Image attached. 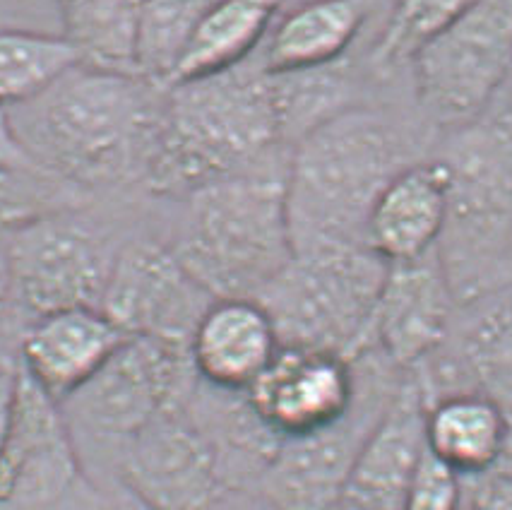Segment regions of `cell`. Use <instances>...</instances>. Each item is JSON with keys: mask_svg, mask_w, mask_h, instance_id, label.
<instances>
[{"mask_svg": "<svg viewBox=\"0 0 512 510\" xmlns=\"http://www.w3.org/2000/svg\"><path fill=\"white\" fill-rule=\"evenodd\" d=\"M85 489L63 407L20 369L13 431L0 458V510H56Z\"/></svg>", "mask_w": 512, "mask_h": 510, "instance_id": "8fae6325", "label": "cell"}, {"mask_svg": "<svg viewBox=\"0 0 512 510\" xmlns=\"http://www.w3.org/2000/svg\"><path fill=\"white\" fill-rule=\"evenodd\" d=\"M125 496H128V498H125V501H121V503H118V506H113L111 510H147L145 506H142V503H140V501H135V498H133V496H130V494H128V491H125Z\"/></svg>", "mask_w": 512, "mask_h": 510, "instance_id": "8d00e7d4", "label": "cell"}, {"mask_svg": "<svg viewBox=\"0 0 512 510\" xmlns=\"http://www.w3.org/2000/svg\"><path fill=\"white\" fill-rule=\"evenodd\" d=\"M10 301H13V294H10V270H8V253H5L3 236H0V316L8 308Z\"/></svg>", "mask_w": 512, "mask_h": 510, "instance_id": "e575fe53", "label": "cell"}, {"mask_svg": "<svg viewBox=\"0 0 512 510\" xmlns=\"http://www.w3.org/2000/svg\"><path fill=\"white\" fill-rule=\"evenodd\" d=\"M116 465L123 489L147 510H212L226 489L210 441L186 407L152 421Z\"/></svg>", "mask_w": 512, "mask_h": 510, "instance_id": "4fadbf2b", "label": "cell"}, {"mask_svg": "<svg viewBox=\"0 0 512 510\" xmlns=\"http://www.w3.org/2000/svg\"><path fill=\"white\" fill-rule=\"evenodd\" d=\"M354 364L359 395L347 417L323 431L279 443L255 484L277 510H332L342 501L363 441L404 376L373 349L359 354Z\"/></svg>", "mask_w": 512, "mask_h": 510, "instance_id": "9c48e42d", "label": "cell"}, {"mask_svg": "<svg viewBox=\"0 0 512 510\" xmlns=\"http://www.w3.org/2000/svg\"><path fill=\"white\" fill-rule=\"evenodd\" d=\"M125 335L101 308H68L34 318L22 340L25 376L63 405L113 357Z\"/></svg>", "mask_w": 512, "mask_h": 510, "instance_id": "ac0fdd59", "label": "cell"}, {"mask_svg": "<svg viewBox=\"0 0 512 510\" xmlns=\"http://www.w3.org/2000/svg\"><path fill=\"white\" fill-rule=\"evenodd\" d=\"M17 388H20V369L17 366H0V458H3L10 431H13Z\"/></svg>", "mask_w": 512, "mask_h": 510, "instance_id": "1f68e13d", "label": "cell"}, {"mask_svg": "<svg viewBox=\"0 0 512 510\" xmlns=\"http://www.w3.org/2000/svg\"><path fill=\"white\" fill-rule=\"evenodd\" d=\"M426 450V397L404 373L363 441L342 501L361 510H402Z\"/></svg>", "mask_w": 512, "mask_h": 510, "instance_id": "e0dca14e", "label": "cell"}, {"mask_svg": "<svg viewBox=\"0 0 512 510\" xmlns=\"http://www.w3.org/2000/svg\"><path fill=\"white\" fill-rule=\"evenodd\" d=\"M491 472H510L512 474V412H508V429H505L503 450H500V458Z\"/></svg>", "mask_w": 512, "mask_h": 510, "instance_id": "d590c367", "label": "cell"}, {"mask_svg": "<svg viewBox=\"0 0 512 510\" xmlns=\"http://www.w3.org/2000/svg\"><path fill=\"white\" fill-rule=\"evenodd\" d=\"M438 162L448 174L438 255L457 304H467L512 255V130L500 121L455 128Z\"/></svg>", "mask_w": 512, "mask_h": 510, "instance_id": "5b68a950", "label": "cell"}, {"mask_svg": "<svg viewBox=\"0 0 512 510\" xmlns=\"http://www.w3.org/2000/svg\"><path fill=\"white\" fill-rule=\"evenodd\" d=\"M412 68L428 116L452 130L481 121L512 70V0H472Z\"/></svg>", "mask_w": 512, "mask_h": 510, "instance_id": "ba28073f", "label": "cell"}, {"mask_svg": "<svg viewBox=\"0 0 512 510\" xmlns=\"http://www.w3.org/2000/svg\"><path fill=\"white\" fill-rule=\"evenodd\" d=\"M195 385L190 342L125 337L97 376L61 407L73 436L82 434L121 455L152 421L186 407Z\"/></svg>", "mask_w": 512, "mask_h": 510, "instance_id": "52a82bcc", "label": "cell"}, {"mask_svg": "<svg viewBox=\"0 0 512 510\" xmlns=\"http://www.w3.org/2000/svg\"><path fill=\"white\" fill-rule=\"evenodd\" d=\"M10 294L34 318L99 308L116 251L75 210L51 212L5 234Z\"/></svg>", "mask_w": 512, "mask_h": 510, "instance_id": "30bf717a", "label": "cell"}, {"mask_svg": "<svg viewBox=\"0 0 512 510\" xmlns=\"http://www.w3.org/2000/svg\"><path fill=\"white\" fill-rule=\"evenodd\" d=\"M162 102L140 77L77 63L10 118L41 171L77 188L116 186L145 179Z\"/></svg>", "mask_w": 512, "mask_h": 510, "instance_id": "6da1fadb", "label": "cell"}, {"mask_svg": "<svg viewBox=\"0 0 512 510\" xmlns=\"http://www.w3.org/2000/svg\"><path fill=\"white\" fill-rule=\"evenodd\" d=\"M287 3L291 0H214L171 85L246 63L260 51Z\"/></svg>", "mask_w": 512, "mask_h": 510, "instance_id": "603a6c76", "label": "cell"}, {"mask_svg": "<svg viewBox=\"0 0 512 510\" xmlns=\"http://www.w3.org/2000/svg\"><path fill=\"white\" fill-rule=\"evenodd\" d=\"M508 412L481 393H455L426 405V448L460 477L496 467Z\"/></svg>", "mask_w": 512, "mask_h": 510, "instance_id": "7402d4cb", "label": "cell"}, {"mask_svg": "<svg viewBox=\"0 0 512 510\" xmlns=\"http://www.w3.org/2000/svg\"><path fill=\"white\" fill-rule=\"evenodd\" d=\"M462 501V477L438 462L426 450L407 496L402 501V510H460Z\"/></svg>", "mask_w": 512, "mask_h": 510, "instance_id": "f1b7e54d", "label": "cell"}, {"mask_svg": "<svg viewBox=\"0 0 512 510\" xmlns=\"http://www.w3.org/2000/svg\"><path fill=\"white\" fill-rule=\"evenodd\" d=\"M214 0H142L133 68L140 80L166 90Z\"/></svg>", "mask_w": 512, "mask_h": 510, "instance_id": "d4e9b609", "label": "cell"}, {"mask_svg": "<svg viewBox=\"0 0 512 510\" xmlns=\"http://www.w3.org/2000/svg\"><path fill=\"white\" fill-rule=\"evenodd\" d=\"M366 20L363 0H301L272 22L258 51L267 73H303L335 65Z\"/></svg>", "mask_w": 512, "mask_h": 510, "instance_id": "44dd1931", "label": "cell"}, {"mask_svg": "<svg viewBox=\"0 0 512 510\" xmlns=\"http://www.w3.org/2000/svg\"><path fill=\"white\" fill-rule=\"evenodd\" d=\"M284 142L272 75L258 53L236 68L166 87L145 169L152 193L186 195L255 164Z\"/></svg>", "mask_w": 512, "mask_h": 510, "instance_id": "7a4b0ae2", "label": "cell"}, {"mask_svg": "<svg viewBox=\"0 0 512 510\" xmlns=\"http://www.w3.org/2000/svg\"><path fill=\"white\" fill-rule=\"evenodd\" d=\"M212 301L171 248L133 241L116 251L99 308L125 337L190 342Z\"/></svg>", "mask_w": 512, "mask_h": 510, "instance_id": "7c38bea8", "label": "cell"}, {"mask_svg": "<svg viewBox=\"0 0 512 510\" xmlns=\"http://www.w3.org/2000/svg\"><path fill=\"white\" fill-rule=\"evenodd\" d=\"M448 215L445 166L414 162L402 169L375 200L366 243L388 265L409 263L436 251Z\"/></svg>", "mask_w": 512, "mask_h": 510, "instance_id": "ffe728a7", "label": "cell"}, {"mask_svg": "<svg viewBox=\"0 0 512 510\" xmlns=\"http://www.w3.org/2000/svg\"><path fill=\"white\" fill-rule=\"evenodd\" d=\"M140 5L142 0H58L63 39L82 65L135 75L133 46Z\"/></svg>", "mask_w": 512, "mask_h": 510, "instance_id": "cb8c5ba5", "label": "cell"}, {"mask_svg": "<svg viewBox=\"0 0 512 510\" xmlns=\"http://www.w3.org/2000/svg\"><path fill=\"white\" fill-rule=\"evenodd\" d=\"M457 306L438 248L424 258L388 265L366 349L409 373L448 342Z\"/></svg>", "mask_w": 512, "mask_h": 510, "instance_id": "2e32d148", "label": "cell"}, {"mask_svg": "<svg viewBox=\"0 0 512 510\" xmlns=\"http://www.w3.org/2000/svg\"><path fill=\"white\" fill-rule=\"evenodd\" d=\"M171 251L212 299H258L291 260L284 176H231L188 198Z\"/></svg>", "mask_w": 512, "mask_h": 510, "instance_id": "277c9868", "label": "cell"}, {"mask_svg": "<svg viewBox=\"0 0 512 510\" xmlns=\"http://www.w3.org/2000/svg\"><path fill=\"white\" fill-rule=\"evenodd\" d=\"M279 347L275 323L260 301L214 299L190 337V359L200 383L246 393Z\"/></svg>", "mask_w": 512, "mask_h": 510, "instance_id": "d6986e66", "label": "cell"}, {"mask_svg": "<svg viewBox=\"0 0 512 510\" xmlns=\"http://www.w3.org/2000/svg\"><path fill=\"white\" fill-rule=\"evenodd\" d=\"M460 510H512V474L486 472L462 477Z\"/></svg>", "mask_w": 512, "mask_h": 510, "instance_id": "f546056e", "label": "cell"}, {"mask_svg": "<svg viewBox=\"0 0 512 510\" xmlns=\"http://www.w3.org/2000/svg\"><path fill=\"white\" fill-rule=\"evenodd\" d=\"M414 164L402 130L373 109L347 106L294 145L284 174L291 251L368 248L375 200Z\"/></svg>", "mask_w": 512, "mask_h": 510, "instance_id": "3957f363", "label": "cell"}, {"mask_svg": "<svg viewBox=\"0 0 512 510\" xmlns=\"http://www.w3.org/2000/svg\"><path fill=\"white\" fill-rule=\"evenodd\" d=\"M332 510H361V508H356V506H351V503H347V501H339L335 508Z\"/></svg>", "mask_w": 512, "mask_h": 510, "instance_id": "74e56055", "label": "cell"}, {"mask_svg": "<svg viewBox=\"0 0 512 510\" xmlns=\"http://www.w3.org/2000/svg\"><path fill=\"white\" fill-rule=\"evenodd\" d=\"M414 373L428 402L481 393L512 412V287L457 306L448 342Z\"/></svg>", "mask_w": 512, "mask_h": 510, "instance_id": "9a60e30c", "label": "cell"}, {"mask_svg": "<svg viewBox=\"0 0 512 510\" xmlns=\"http://www.w3.org/2000/svg\"><path fill=\"white\" fill-rule=\"evenodd\" d=\"M498 121H500V123H503V126H505V128H508V130H512V114H508V116H503V118H498Z\"/></svg>", "mask_w": 512, "mask_h": 510, "instance_id": "f35d334b", "label": "cell"}, {"mask_svg": "<svg viewBox=\"0 0 512 510\" xmlns=\"http://www.w3.org/2000/svg\"><path fill=\"white\" fill-rule=\"evenodd\" d=\"M388 263L371 248H325L291 255L260 301L279 345L325 349L354 361L368 330Z\"/></svg>", "mask_w": 512, "mask_h": 510, "instance_id": "8992f818", "label": "cell"}, {"mask_svg": "<svg viewBox=\"0 0 512 510\" xmlns=\"http://www.w3.org/2000/svg\"><path fill=\"white\" fill-rule=\"evenodd\" d=\"M77 191L80 188L49 171H0V234L51 212L75 210Z\"/></svg>", "mask_w": 512, "mask_h": 510, "instance_id": "83f0119b", "label": "cell"}, {"mask_svg": "<svg viewBox=\"0 0 512 510\" xmlns=\"http://www.w3.org/2000/svg\"><path fill=\"white\" fill-rule=\"evenodd\" d=\"M212 510H277L255 486H241V489H224Z\"/></svg>", "mask_w": 512, "mask_h": 510, "instance_id": "d6a6232c", "label": "cell"}, {"mask_svg": "<svg viewBox=\"0 0 512 510\" xmlns=\"http://www.w3.org/2000/svg\"><path fill=\"white\" fill-rule=\"evenodd\" d=\"M508 287H512V255L508 260H503V263H500L498 268L491 272V277L486 280L484 289H481V294L496 292V289H508Z\"/></svg>", "mask_w": 512, "mask_h": 510, "instance_id": "836d02e7", "label": "cell"}, {"mask_svg": "<svg viewBox=\"0 0 512 510\" xmlns=\"http://www.w3.org/2000/svg\"><path fill=\"white\" fill-rule=\"evenodd\" d=\"M359 395L356 364L325 349L279 347L270 366L246 390L260 421L282 441L342 421Z\"/></svg>", "mask_w": 512, "mask_h": 510, "instance_id": "5bb4252c", "label": "cell"}, {"mask_svg": "<svg viewBox=\"0 0 512 510\" xmlns=\"http://www.w3.org/2000/svg\"><path fill=\"white\" fill-rule=\"evenodd\" d=\"M17 169H39L34 159L29 157L27 147L22 145L20 135L13 126V118L5 106H0V171Z\"/></svg>", "mask_w": 512, "mask_h": 510, "instance_id": "4dcf8cb0", "label": "cell"}, {"mask_svg": "<svg viewBox=\"0 0 512 510\" xmlns=\"http://www.w3.org/2000/svg\"><path fill=\"white\" fill-rule=\"evenodd\" d=\"M80 63L73 46L53 34L3 29L0 32V106L32 102L58 77Z\"/></svg>", "mask_w": 512, "mask_h": 510, "instance_id": "484cf974", "label": "cell"}, {"mask_svg": "<svg viewBox=\"0 0 512 510\" xmlns=\"http://www.w3.org/2000/svg\"><path fill=\"white\" fill-rule=\"evenodd\" d=\"M469 3L472 0H395L383 37L373 49V63L392 68L412 61L416 51L443 32Z\"/></svg>", "mask_w": 512, "mask_h": 510, "instance_id": "4316f807", "label": "cell"}]
</instances>
